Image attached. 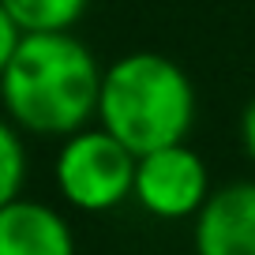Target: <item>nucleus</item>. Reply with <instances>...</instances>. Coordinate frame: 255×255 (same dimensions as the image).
Here are the masks:
<instances>
[{
	"label": "nucleus",
	"mask_w": 255,
	"mask_h": 255,
	"mask_svg": "<svg viewBox=\"0 0 255 255\" xmlns=\"http://www.w3.org/2000/svg\"><path fill=\"white\" fill-rule=\"evenodd\" d=\"M240 143H244V154L252 158V165H255V94L248 98L244 113H240Z\"/></svg>",
	"instance_id": "10"
},
{
	"label": "nucleus",
	"mask_w": 255,
	"mask_h": 255,
	"mask_svg": "<svg viewBox=\"0 0 255 255\" xmlns=\"http://www.w3.org/2000/svg\"><path fill=\"white\" fill-rule=\"evenodd\" d=\"M135 154L188 143L195 124V87L176 60L150 49L117 56L102 72L98 120Z\"/></svg>",
	"instance_id": "2"
},
{
	"label": "nucleus",
	"mask_w": 255,
	"mask_h": 255,
	"mask_svg": "<svg viewBox=\"0 0 255 255\" xmlns=\"http://www.w3.org/2000/svg\"><path fill=\"white\" fill-rule=\"evenodd\" d=\"M210 169L188 143H173L135 158L131 199L161 222H184L203 210L210 199Z\"/></svg>",
	"instance_id": "4"
},
{
	"label": "nucleus",
	"mask_w": 255,
	"mask_h": 255,
	"mask_svg": "<svg viewBox=\"0 0 255 255\" xmlns=\"http://www.w3.org/2000/svg\"><path fill=\"white\" fill-rule=\"evenodd\" d=\"M19 41H23V30H19L15 23H11V15L4 8H0V75H4V68H8V60L15 56Z\"/></svg>",
	"instance_id": "9"
},
{
	"label": "nucleus",
	"mask_w": 255,
	"mask_h": 255,
	"mask_svg": "<svg viewBox=\"0 0 255 255\" xmlns=\"http://www.w3.org/2000/svg\"><path fill=\"white\" fill-rule=\"evenodd\" d=\"M195 255H255V180H233L210 191L191 218Z\"/></svg>",
	"instance_id": "5"
},
{
	"label": "nucleus",
	"mask_w": 255,
	"mask_h": 255,
	"mask_svg": "<svg viewBox=\"0 0 255 255\" xmlns=\"http://www.w3.org/2000/svg\"><path fill=\"white\" fill-rule=\"evenodd\" d=\"M102 64L75 30L23 34L0 75V109L19 131L68 139L98 120Z\"/></svg>",
	"instance_id": "1"
},
{
	"label": "nucleus",
	"mask_w": 255,
	"mask_h": 255,
	"mask_svg": "<svg viewBox=\"0 0 255 255\" xmlns=\"http://www.w3.org/2000/svg\"><path fill=\"white\" fill-rule=\"evenodd\" d=\"M87 4L90 0H0V8L23 34L75 30V23L87 15Z\"/></svg>",
	"instance_id": "7"
},
{
	"label": "nucleus",
	"mask_w": 255,
	"mask_h": 255,
	"mask_svg": "<svg viewBox=\"0 0 255 255\" xmlns=\"http://www.w3.org/2000/svg\"><path fill=\"white\" fill-rule=\"evenodd\" d=\"M53 180L72 210L105 214L131 199L135 154L120 139H113L102 124H87L60 139L53 158Z\"/></svg>",
	"instance_id": "3"
},
{
	"label": "nucleus",
	"mask_w": 255,
	"mask_h": 255,
	"mask_svg": "<svg viewBox=\"0 0 255 255\" xmlns=\"http://www.w3.org/2000/svg\"><path fill=\"white\" fill-rule=\"evenodd\" d=\"M26 184V146L23 131L0 113V207L23 195Z\"/></svg>",
	"instance_id": "8"
},
{
	"label": "nucleus",
	"mask_w": 255,
	"mask_h": 255,
	"mask_svg": "<svg viewBox=\"0 0 255 255\" xmlns=\"http://www.w3.org/2000/svg\"><path fill=\"white\" fill-rule=\"evenodd\" d=\"M0 255H75V233L56 207L19 195L0 207Z\"/></svg>",
	"instance_id": "6"
}]
</instances>
